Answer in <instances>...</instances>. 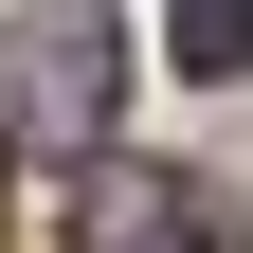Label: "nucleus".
Listing matches in <instances>:
<instances>
[{"label":"nucleus","mask_w":253,"mask_h":253,"mask_svg":"<svg viewBox=\"0 0 253 253\" xmlns=\"http://www.w3.org/2000/svg\"><path fill=\"white\" fill-rule=\"evenodd\" d=\"M163 54L181 73H253V0H163Z\"/></svg>","instance_id":"3"},{"label":"nucleus","mask_w":253,"mask_h":253,"mask_svg":"<svg viewBox=\"0 0 253 253\" xmlns=\"http://www.w3.org/2000/svg\"><path fill=\"white\" fill-rule=\"evenodd\" d=\"M126 109V37H109V0H37L18 18V126H37L54 163H90Z\"/></svg>","instance_id":"1"},{"label":"nucleus","mask_w":253,"mask_h":253,"mask_svg":"<svg viewBox=\"0 0 253 253\" xmlns=\"http://www.w3.org/2000/svg\"><path fill=\"white\" fill-rule=\"evenodd\" d=\"M73 253H199V181L90 145V163H73Z\"/></svg>","instance_id":"2"},{"label":"nucleus","mask_w":253,"mask_h":253,"mask_svg":"<svg viewBox=\"0 0 253 253\" xmlns=\"http://www.w3.org/2000/svg\"><path fill=\"white\" fill-rule=\"evenodd\" d=\"M0 145H18V109H0Z\"/></svg>","instance_id":"4"}]
</instances>
